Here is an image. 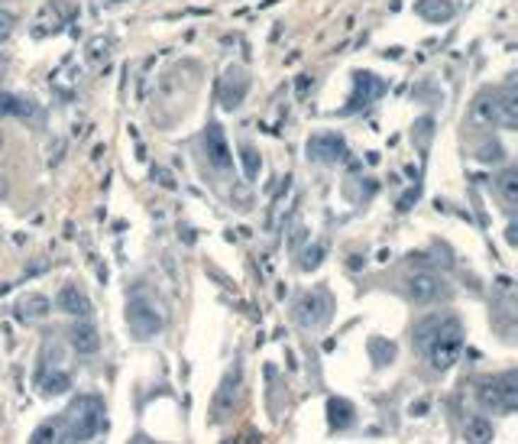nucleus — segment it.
I'll list each match as a JSON object with an SVG mask.
<instances>
[{
	"mask_svg": "<svg viewBox=\"0 0 518 444\" xmlns=\"http://www.w3.org/2000/svg\"><path fill=\"white\" fill-rule=\"evenodd\" d=\"M464 441L466 444H493L495 441V428L486 415H470L464 425Z\"/></svg>",
	"mask_w": 518,
	"mask_h": 444,
	"instance_id": "obj_14",
	"label": "nucleus"
},
{
	"mask_svg": "<svg viewBox=\"0 0 518 444\" xmlns=\"http://www.w3.org/2000/svg\"><path fill=\"white\" fill-rule=\"evenodd\" d=\"M69 344L75 347L78 353H94L100 347V334L91 321H75L69 331Z\"/></svg>",
	"mask_w": 518,
	"mask_h": 444,
	"instance_id": "obj_13",
	"label": "nucleus"
},
{
	"mask_svg": "<svg viewBox=\"0 0 518 444\" xmlns=\"http://www.w3.org/2000/svg\"><path fill=\"white\" fill-rule=\"evenodd\" d=\"M0 149H4V133H0Z\"/></svg>",
	"mask_w": 518,
	"mask_h": 444,
	"instance_id": "obj_38",
	"label": "nucleus"
},
{
	"mask_svg": "<svg viewBox=\"0 0 518 444\" xmlns=\"http://www.w3.org/2000/svg\"><path fill=\"white\" fill-rule=\"evenodd\" d=\"M110 4H123V0H110Z\"/></svg>",
	"mask_w": 518,
	"mask_h": 444,
	"instance_id": "obj_39",
	"label": "nucleus"
},
{
	"mask_svg": "<svg viewBox=\"0 0 518 444\" xmlns=\"http://www.w3.org/2000/svg\"><path fill=\"white\" fill-rule=\"evenodd\" d=\"M505 240H509L512 246L518 244V224H509V227H505Z\"/></svg>",
	"mask_w": 518,
	"mask_h": 444,
	"instance_id": "obj_33",
	"label": "nucleus"
},
{
	"mask_svg": "<svg viewBox=\"0 0 518 444\" xmlns=\"http://www.w3.org/2000/svg\"><path fill=\"white\" fill-rule=\"evenodd\" d=\"M62 441H91L94 435L107 431L104 406L98 396H78L69 406V412L62 415Z\"/></svg>",
	"mask_w": 518,
	"mask_h": 444,
	"instance_id": "obj_2",
	"label": "nucleus"
},
{
	"mask_svg": "<svg viewBox=\"0 0 518 444\" xmlns=\"http://www.w3.org/2000/svg\"><path fill=\"white\" fill-rule=\"evenodd\" d=\"M369 353H373L376 367H386V363L396 360V344H392V341H382V337H373V341H369Z\"/></svg>",
	"mask_w": 518,
	"mask_h": 444,
	"instance_id": "obj_24",
	"label": "nucleus"
},
{
	"mask_svg": "<svg viewBox=\"0 0 518 444\" xmlns=\"http://www.w3.org/2000/svg\"><path fill=\"white\" fill-rule=\"evenodd\" d=\"M153 182L162 185L166 192H175V188H178V182L172 178V172H168V169H162V166H153Z\"/></svg>",
	"mask_w": 518,
	"mask_h": 444,
	"instance_id": "obj_26",
	"label": "nucleus"
},
{
	"mask_svg": "<svg viewBox=\"0 0 518 444\" xmlns=\"http://www.w3.org/2000/svg\"><path fill=\"white\" fill-rule=\"evenodd\" d=\"M473 120L486 123V127H499L502 123V104H499V91H483L473 104Z\"/></svg>",
	"mask_w": 518,
	"mask_h": 444,
	"instance_id": "obj_11",
	"label": "nucleus"
},
{
	"mask_svg": "<svg viewBox=\"0 0 518 444\" xmlns=\"http://www.w3.org/2000/svg\"><path fill=\"white\" fill-rule=\"evenodd\" d=\"M55 308L65 314H88L91 312V302H88V295L75 283H65L59 289V295H55Z\"/></svg>",
	"mask_w": 518,
	"mask_h": 444,
	"instance_id": "obj_12",
	"label": "nucleus"
},
{
	"mask_svg": "<svg viewBox=\"0 0 518 444\" xmlns=\"http://www.w3.org/2000/svg\"><path fill=\"white\" fill-rule=\"evenodd\" d=\"M321 246H308L305 250V260H301V269H318V263H321Z\"/></svg>",
	"mask_w": 518,
	"mask_h": 444,
	"instance_id": "obj_30",
	"label": "nucleus"
},
{
	"mask_svg": "<svg viewBox=\"0 0 518 444\" xmlns=\"http://www.w3.org/2000/svg\"><path fill=\"white\" fill-rule=\"evenodd\" d=\"M62 149H65V143H62L59 137L46 146V162H49V166H59V162H62Z\"/></svg>",
	"mask_w": 518,
	"mask_h": 444,
	"instance_id": "obj_29",
	"label": "nucleus"
},
{
	"mask_svg": "<svg viewBox=\"0 0 518 444\" xmlns=\"http://www.w3.org/2000/svg\"><path fill=\"white\" fill-rule=\"evenodd\" d=\"M425 412H427V402H418V406L412 402V415H425Z\"/></svg>",
	"mask_w": 518,
	"mask_h": 444,
	"instance_id": "obj_36",
	"label": "nucleus"
},
{
	"mask_svg": "<svg viewBox=\"0 0 518 444\" xmlns=\"http://www.w3.org/2000/svg\"><path fill=\"white\" fill-rule=\"evenodd\" d=\"M13 26H16L13 13H7V10H0V46H4V42H7L10 36H13Z\"/></svg>",
	"mask_w": 518,
	"mask_h": 444,
	"instance_id": "obj_28",
	"label": "nucleus"
},
{
	"mask_svg": "<svg viewBox=\"0 0 518 444\" xmlns=\"http://www.w3.org/2000/svg\"><path fill=\"white\" fill-rule=\"evenodd\" d=\"M347 156V143H343L337 133H314L308 140V159L324 162V166H334Z\"/></svg>",
	"mask_w": 518,
	"mask_h": 444,
	"instance_id": "obj_9",
	"label": "nucleus"
},
{
	"mask_svg": "<svg viewBox=\"0 0 518 444\" xmlns=\"http://www.w3.org/2000/svg\"><path fill=\"white\" fill-rule=\"evenodd\" d=\"M240 383H243V370H240V367H230L227 373H224L217 392H214L211 425H221V421H227V415L234 412V406H236V396H240Z\"/></svg>",
	"mask_w": 518,
	"mask_h": 444,
	"instance_id": "obj_4",
	"label": "nucleus"
},
{
	"mask_svg": "<svg viewBox=\"0 0 518 444\" xmlns=\"http://www.w3.org/2000/svg\"><path fill=\"white\" fill-rule=\"evenodd\" d=\"M240 159H243V172H246V178H259V169H263V159H259V153L253 149V146H243L240 149Z\"/></svg>",
	"mask_w": 518,
	"mask_h": 444,
	"instance_id": "obj_25",
	"label": "nucleus"
},
{
	"mask_svg": "<svg viewBox=\"0 0 518 444\" xmlns=\"http://www.w3.org/2000/svg\"><path fill=\"white\" fill-rule=\"evenodd\" d=\"M415 13L427 23H447L454 16V0H418L415 4Z\"/></svg>",
	"mask_w": 518,
	"mask_h": 444,
	"instance_id": "obj_15",
	"label": "nucleus"
},
{
	"mask_svg": "<svg viewBox=\"0 0 518 444\" xmlns=\"http://www.w3.org/2000/svg\"><path fill=\"white\" fill-rule=\"evenodd\" d=\"M330 318V299L328 292H308L301 299L295 302V321L301 328H321V324Z\"/></svg>",
	"mask_w": 518,
	"mask_h": 444,
	"instance_id": "obj_5",
	"label": "nucleus"
},
{
	"mask_svg": "<svg viewBox=\"0 0 518 444\" xmlns=\"http://www.w3.org/2000/svg\"><path fill=\"white\" fill-rule=\"evenodd\" d=\"M205 156H207V162L221 172V176H227L230 169H234V153H230L221 123H207V130H205Z\"/></svg>",
	"mask_w": 518,
	"mask_h": 444,
	"instance_id": "obj_7",
	"label": "nucleus"
},
{
	"mask_svg": "<svg viewBox=\"0 0 518 444\" xmlns=\"http://www.w3.org/2000/svg\"><path fill=\"white\" fill-rule=\"evenodd\" d=\"M476 399H480L483 409H495V412H499V383H495V376L476 383Z\"/></svg>",
	"mask_w": 518,
	"mask_h": 444,
	"instance_id": "obj_23",
	"label": "nucleus"
},
{
	"mask_svg": "<svg viewBox=\"0 0 518 444\" xmlns=\"http://www.w3.org/2000/svg\"><path fill=\"white\" fill-rule=\"evenodd\" d=\"M408 295H412V302H418V305H431V302H437L441 295L447 299L450 289H447V279L444 276H437L431 269H421V273H415V276L408 279Z\"/></svg>",
	"mask_w": 518,
	"mask_h": 444,
	"instance_id": "obj_6",
	"label": "nucleus"
},
{
	"mask_svg": "<svg viewBox=\"0 0 518 444\" xmlns=\"http://www.w3.org/2000/svg\"><path fill=\"white\" fill-rule=\"evenodd\" d=\"M52 312V302L46 299V295H26L20 305H16V314H20V321H42L46 314Z\"/></svg>",
	"mask_w": 518,
	"mask_h": 444,
	"instance_id": "obj_17",
	"label": "nucleus"
},
{
	"mask_svg": "<svg viewBox=\"0 0 518 444\" xmlns=\"http://www.w3.org/2000/svg\"><path fill=\"white\" fill-rule=\"evenodd\" d=\"M162 324H166V318H162V312L153 302H146V299L127 302V328L137 341H153L156 334H162Z\"/></svg>",
	"mask_w": 518,
	"mask_h": 444,
	"instance_id": "obj_3",
	"label": "nucleus"
},
{
	"mask_svg": "<svg viewBox=\"0 0 518 444\" xmlns=\"http://www.w3.org/2000/svg\"><path fill=\"white\" fill-rule=\"evenodd\" d=\"M36 117V104L16 94H0V117Z\"/></svg>",
	"mask_w": 518,
	"mask_h": 444,
	"instance_id": "obj_19",
	"label": "nucleus"
},
{
	"mask_svg": "<svg viewBox=\"0 0 518 444\" xmlns=\"http://www.w3.org/2000/svg\"><path fill=\"white\" fill-rule=\"evenodd\" d=\"M328 412H330V425H334L337 431H343V428H350L353 425V406L347 402V399H330Z\"/></svg>",
	"mask_w": 518,
	"mask_h": 444,
	"instance_id": "obj_20",
	"label": "nucleus"
},
{
	"mask_svg": "<svg viewBox=\"0 0 518 444\" xmlns=\"http://www.w3.org/2000/svg\"><path fill=\"white\" fill-rule=\"evenodd\" d=\"M39 386H42V392L46 396H62V392H69L71 389V376L65 373V370H42L39 373Z\"/></svg>",
	"mask_w": 518,
	"mask_h": 444,
	"instance_id": "obj_18",
	"label": "nucleus"
},
{
	"mask_svg": "<svg viewBox=\"0 0 518 444\" xmlns=\"http://www.w3.org/2000/svg\"><path fill=\"white\" fill-rule=\"evenodd\" d=\"M415 341H418V347L425 351L431 370L444 373V370L454 367V363L460 360V353H464V324H460L457 318H450V314H444V318L434 314V318H427V321L418 324Z\"/></svg>",
	"mask_w": 518,
	"mask_h": 444,
	"instance_id": "obj_1",
	"label": "nucleus"
},
{
	"mask_svg": "<svg viewBox=\"0 0 518 444\" xmlns=\"http://www.w3.org/2000/svg\"><path fill=\"white\" fill-rule=\"evenodd\" d=\"M499 383V412H515L518 409V373L509 370V373L495 376Z\"/></svg>",
	"mask_w": 518,
	"mask_h": 444,
	"instance_id": "obj_16",
	"label": "nucleus"
},
{
	"mask_svg": "<svg viewBox=\"0 0 518 444\" xmlns=\"http://www.w3.org/2000/svg\"><path fill=\"white\" fill-rule=\"evenodd\" d=\"M495 185H499V195H502L505 205H509V207L515 205V201H518V169H505Z\"/></svg>",
	"mask_w": 518,
	"mask_h": 444,
	"instance_id": "obj_22",
	"label": "nucleus"
},
{
	"mask_svg": "<svg viewBox=\"0 0 518 444\" xmlns=\"http://www.w3.org/2000/svg\"><path fill=\"white\" fill-rule=\"evenodd\" d=\"M476 159H480V162H502L505 149L499 143H486V146H483V153H476Z\"/></svg>",
	"mask_w": 518,
	"mask_h": 444,
	"instance_id": "obj_27",
	"label": "nucleus"
},
{
	"mask_svg": "<svg viewBox=\"0 0 518 444\" xmlns=\"http://www.w3.org/2000/svg\"><path fill=\"white\" fill-rule=\"evenodd\" d=\"M415 198H418V188H415V192H408V195H405L402 201H398V211H408V207H412V201H415Z\"/></svg>",
	"mask_w": 518,
	"mask_h": 444,
	"instance_id": "obj_32",
	"label": "nucleus"
},
{
	"mask_svg": "<svg viewBox=\"0 0 518 444\" xmlns=\"http://www.w3.org/2000/svg\"><path fill=\"white\" fill-rule=\"evenodd\" d=\"M388 91V84L382 81V78H376L373 72H357L353 75V104L347 110H357V108H366V104H373L376 98H382V94Z\"/></svg>",
	"mask_w": 518,
	"mask_h": 444,
	"instance_id": "obj_10",
	"label": "nucleus"
},
{
	"mask_svg": "<svg viewBox=\"0 0 518 444\" xmlns=\"http://www.w3.org/2000/svg\"><path fill=\"white\" fill-rule=\"evenodd\" d=\"M246 91H250V78H246L243 69H227L217 84V98H221V108L224 110H236L243 104Z\"/></svg>",
	"mask_w": 518,
	"mask_h": 444,
	"instance_id": "obj_8",
	"label": "nucleus"
},
{
	"mask_svg": "<svg viewBox=\"0 0 518 444\" xmlns=\"http://www.w3.org/2000/svg\"><path fill=\"white\" fill-rule=\"evenodd\" d=\"M301 240H305V227H295V234H292V250H295Z\"/></svg>",
	"mask_w": 518,
	"mask_h": 444,
	"instance_id": "obj_34",
	"label": "nucleus"
},
{
	"mask_svg": "<svg viewBox=\"0 0 518 444\" xmlns=\"http://www.w3.org/2000/svg\"><path fill=\"white\" fill-rule=\"evenodd\" d=\"M178 237H182L185 244H195V234H191V227H178Z\"/></svg>",
	"mask_w": 518,
	"mask_h": 444,
	"instance_id": "obj_35",
	"label": "nucleus"
},
{
	"mask_svg": "<svg viewBox=\"0 0 518 444\" xmlns=\"http://www.w3.org/2000/svg\"><path fill=\"white\" fill-rule=\"evenodd\" d=\"M62 435H65V431H62V419H52V421H42V425L30 435V441L33 444H49V441L55 444V441H62Z\"/></svg>",
	"mask_w": 518,
	"mask_h": 444,
	"instance_id": "obj_21",
	"label": "nucleus"
},
{
	"mask_svg": "<svg viewBox=\"0 0 518 444\" xmlns=\"http://www.w3.org/2000/svg\"><path fill=\"white\" fill-rule=\"evenodd\" d=\"M308 84H311V78H308V75H305V78H298V91L305 94V91H308Z\"/></svg>",
	"mask_w": 518,
	"mask_h": 444,
	"instance_id": "obj_37",
	"label": "nucleus"
},
{
	"mask_svg": "<svg viewBox=\"0 0 518 444\" xmlns=\"http://www.w3.org/2000/svg\"><path fill=\"white\" fill-rule=\"evenodd\" d=\"M88 55H91L94 62H98V59H107V42H104V39H94V42H91V52H88Z\"/></svg>",
	"mask_w": 518,
	"mask_h": 444,
	"instance_id": "obj_31",
	"label": "nucleus"
}]
</instances>
